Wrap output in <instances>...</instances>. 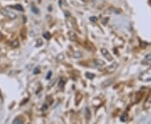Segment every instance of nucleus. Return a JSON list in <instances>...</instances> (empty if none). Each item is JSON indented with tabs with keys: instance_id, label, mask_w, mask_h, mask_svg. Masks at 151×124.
I'll list each match as a JSON object with an SVG mask.
<instances>
[{
	"instance_id": "1",
	"label": "nucleus",
	"mask_w": 151,
	"mask_h": 124,
	"mask_svg": "<svg viewBox=\"0 0 151 124\" xmlns=\"http://www.w3.org/2000/svg\"><path fill=\"white\" fill-rule=\"evenodd\" d=\"M1 12H2V14H3L4 16H6V17L9 18V19H12V20L16 19V17H17V15L14 14L12 10H9V9H8V8H3V9H2Z\"/></svg>"
},
{
	"instance_id": "2",
	"label": "nucleus",
	"mask_w": 151,
	"mask_h": 124,
	"mask_svg": "<svg viewBox=\"0 0 151 124\" xmlns=\"http://www.w3.org/2000/svg\"><path fill=\"white\" fill-rule=\"evenodd\" d=\"M101 52H102V54L104 55V57L108 60V61H112L113 60V58H112V56L110 55V53L108 52V49H101Z\"/></svg>"
},
{
	"instance_id": "3",
	"label": "nucleus",
	"mask_w": 151,
	"mask_h": 124,
	"mask_svg": "<svg viewBox=\"0 0 151 124\" xmlns=\"http://www.w3.org/2000/svg\"><path fill=\"white\" fill-rule=\"evenodd\" d=\"M92 63H93V66H96V67H101L104 65V61L101 60H94Z\"/></svg>"
},
{
	"instance_id": "4",
	"label": "nucleus",
	"mask_w": 151,
	"mask_h": 124,
	"mask_svg": "<svg viewBox=\"0 0 151 124\" xmlns=\"http://www.w3.org/2000/svg\"><path fill=\"white\" fill-rule=\"evenodd\" d=\"M13 123H23V121L21 120L20 118H19V117H16V118H15V119L14 120Z\"/></svg>"
},
{
	"instance_id": "5",
	"label": "nucleus",
	"mask_w": 151,
	"mask_h": 124,
	"mask_svg": "<svg viewBox=\"0 0 151 124\" xmlns=\"http://www.w3.org/2000/svg\"><path fill=\"white\" fill-rule=\"evenodd\" d=\"M13 8H17V10H20V11H23V10H24V9H23V8H22V6H20V5H15V6H14Z\"/></svg>"
},
{
	"instance_id": "6",
	"label": "nucleus",
	"mask_w": 151,
	"mask_h": 124,
	"mask_svg": "<svg viewBox=\"0 0 151 124\" xmlns=\"http://www.w3.org/2000/svg\"><path fill=\"white\" fill-rule=\"evenodd\" d=\"M32 11L34 12V14H38V13H39V11L37 10V8H35V6H34V5H33V6H32Z\"/></svg>"
},
{
	"instance_id": "7",
	"label": "nucleus",
	"mask_w": 151,
	"mask_h": 124,
	"mask_svg": "<svg viewBox=\"0 0 151 124\" xmlns=\"http://www.w3.org/2000/svg\"><path fill=\"white\" fill-rule=\"evenodd\" d=\"M145 60L146 61H151V54L150 55H146V57H145Z\"/></svg>"
},
{
	"instance_id": "8",
	"label": "nucleus",
	"mask_w": 151,
	"mask_h": 124,
	"mask_svg": "<svg viewBox=\"0 0 151 124\" xmlns=\"http://www.w3.org/2000/svg\"><path fill=\"white\" fill-rule=\"evenodd\" d=\"M44 37L49 40V39L50 38V33H45V34H44Z\"/></svg>"
},
{
	"instance_id": "9",
	"label": "nucleus",
	"mask_w": 151,
	"mask_h": 124,
	"mask_svg": "<svg viewBox=\"0 0 151 124\" xmlns=\"http://www.w3.org/2000/svg\"><path fill=\"white\" fill-rule=\"evenodd\" d=\"M86 76H87V77L90 78V79H92V78L94 77V75H93V74H90V73H87Z\"/></svg>"
},
{
	"instance_id": "10",
	"label": "nucleus",
	"mask_w": 151,
	"mask_h": 124,
	"mask_svg": "<svg viewBox=\"0 0 151 124\" xmlns=\"http://www.w3.org/2000/svg\"><path fill=\"white\" fill-rule=\"evenodd\" d=\"M50 75H51V71H50V72H49L48 73V76H47V77H46V78H47V79H50Z\"/></svg>"
},
{
	"instance_id": "11",
	"label": "nucleus",
	"mask_w": 151,
	"mask_h": 124,
	"mask_svg": "<svg viewBox=\"0 0 151 124\" xmlns=\"http://www.w3.org/2000/svg\"><path fill=\"white\" fill-rule=\"evenodd\" d=\"M90 20H92V21H94V22H96V18H95V17H93V18H91Z\"/></svg>"
},
{
	"instance_id": "12",
	"label": "nucleus",
	"mask_w": 151,
	"mask_h": 124,
	"mask_svg": "<svg viewBox=\"0 0 151 124\" xmlns=\"http://www.w3.org/2000/svg\"><path fill=\"white\" fill-rule=\"evenodd\" d=\"M36 70H34V74H36V73H38V72H40V69H38V68H36Z\"/></svg>"
},
{
	"instance_id": "13",
	"label": "nucleus",
	"mask_w": 151,
	"mask_h": 124,
	"mask_svg": "<svg viewBox=\"0 0 151 124\" xmlns=\"http://www.w3.org/2000/svg\"><path fill=\"white\" fill-rule=\"evenodd\" d=\"M0 38H1V34H0Z\"/></svg>"
},
{
	"instance_id": "14",
	"label": "nucleus",
	"mask_w": 151,
	"mask_h": 124,
	"mask_svg": "<svg viewBox=\"0 0 151 124\" xmlns=\"http://www.w3.org/2000/svg\"><path fill=\"white\" fill-rule=\"evenodd\" d=\"M82 1H86V0H82Z\"/></svg>"
}]
</instances>
